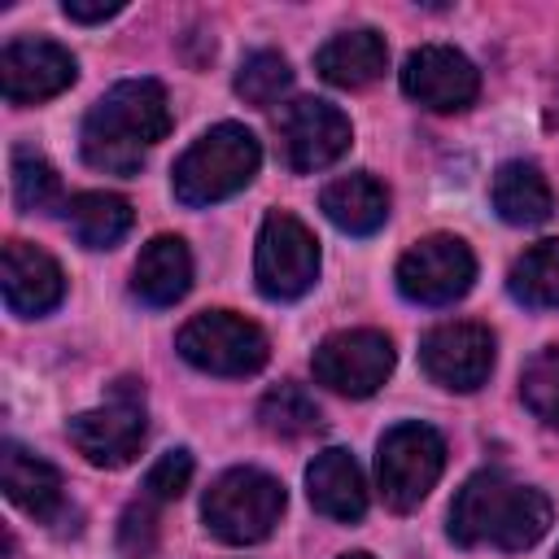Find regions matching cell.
I'll return each instance as SVG.
<instances>
[{"instance_id": "9a60e30c", "label": "cell", "mask_w": 559, "mask_h": 559, "mask_svg": "<svg viewBox=\"0 0 559 559\" xmlns=\"http://www.w3.org/2000/svg\"><path fill=\"white\" fill-rule=\"evenodd\" d=\"M0 280H4V306L22 319L48 314L66 297V275L52 253L26 240H9L0 253Z\"/></svg>"}, {"instance_id": "e0dca14e", "label": "cell", "mask_w": 559, "mask_h": 559, "mask_svg": "<svg viewBox=\"0 0 559 559\" xmlns=\"http://www.w3.org/2000/svg\"><path fill=\"white\" fill-rule=\"evenodd\" d=\"M0 485H4L13 507H22L26 515H35L44 524L61 520V511H66V493H61L57 467L44 463L39 454L22 450L17 441H4V450H0Z\"/></svg>"}, {"instance_id": "9c48e42d", "label": "cell", "mask_w": 559, "mask_h": 559, "mask_svg": "<svg viewBox=\"0 0 559 559\" xmlns=\"http://www.w3.org/2000/svg\"><path fill=\"white\" fill-rule=\"evenodd\" d=\"M393 341L376 328H349V332H332L319 341L310 367H314V380L328 384L332 393H345V397H371L389 371H393Z\"/></svg>"}, {"instance_id": "8fae6325", "label": "cell", "mask_w": 559, "mask_h": 559, "mask_svg": "<svg viewBox=\"0 0 559 559\" xmlns=\"http://www.w3.org/2000/svg\"><path fill=\"white\" fill-rule=\"evenodd\" d=\"M419 362L441 389L472 393L493 371V332L485 323H472V319L437 323L419 345Z\"/></svg>"}, {"instance_id": "44dd1931", "label": "cell", "mask_w": 559, "mask_h": 559, "mask_svg": "<svg viewBox=\"0 0 559 559\" xmlns=\"http://www.w3.org/2000/svg\"><path fill=\"white\" fill-rule=\"evenodd\" d=\"M319 205H323V214H328L341 231H349V236H371V231L384 227V218H389V192H384V183L371 179V175L332 179V183L323 188Z\"/></svg>"}, {"instance_id": "1f68e13d", "label": "cell", "mask_w": 559, "mask_h": 559, "mask_svg": "<svg viewBox=\"0 0 559 559\" xmlns=\"http://www.w3.org/2000/svg\"><path fill=\"white\" fill-rule=\"evenodd\" d=\"M555 559H559V550H555Z\"/></svg>"}, {"instance_id": "30bf717a", "label": "cell", "mask_w": 559, "mask_h": 559, "mask_svg": "<svg viewBox=\"0 0 559 559\" xmlns=\"http://www.w3.org/2000/svg\"><path fill=\"white\" fill-rule=\"evenodd\" d=\"M476 280V258L459 236H424L397 262V288L415 306H450Z\"/></svg>"}, {"instance_id": "6da1fadb", "label": "cell", "mask_w": 559, "mask_h": 559, "mask_svg": "<svg viewBox=\"0 0 559 559\" xmlns=\"http://www.w3.org/2000/svg\"><path fill=\"white\" fill-rule=\"evenodd\" d=\"M170 131V100L157 79L114 83L83 118L79 148L83 162L105 175H135L157 140Z\"/></svg>"}, {"instance_id": "d6986e66", "label": "cell", "mask_w": 559, "mask_h": 559, "mask_svg": "<svg viewBox=\"0 0 559 559\" xmlns=\"http://www.w3.org/2000/svg\"><path fill=\"white\" fill-rule=\"evenodd\" d=\"M384 66H389V48L371 26L341 31L314 52V70L332 87H367L384 74Z\"/></svg>"}, {"instance_id": "ac0fdd59", "label": "cell", "mask_w": 559, "mask_h": 559, "mask_svg": "<svg viewBox=\"0 0 559 559\" xmlns=\"http://www.w3.org/2000/svg\"><path fill=\"white\" fill-rule=\"evenodd\" d=\"M192 284V253L179 236H153L135 266H131V293L144 306H175Z\"/></svg>"}, {"instance_id": "7402d4cb", "label": "cell", "mask_w": 559, "mask_h": 559, "mask_svg": "<svg viewBox=\"0 0 559 559\" xmlns=\"http://www.w3.org/2000/svg\"><path fill=\"white\" fill-rule=\"evenodd\" d=\"M66 218L83 249H114L135 223L131 201L118 192H79L74 201H66Z\"/></svg>"}, {"instance_id": "83f0119b", "label": "cell", "mask_w": 559, "mask_h": 559, "mask_svg": "<svg viewBox=\"0 0 559 559\" xmlns=\"http://www.w3.org/2000/svg\"><path fill=\"white\" fill-rule=\"evenodd\" d=\"M157 502L153 498H135L122 520H118V550L127 559H148L157 550Z\"/></svg>"}, {"instance_id": "f1b7e54d", "label": "cell", "mask_w": 559, "mask_h": 559, "mask_svg": "<svg viewBox=\"0 0 559 559\" xmlns=\"http://www.w3.org/2000/svg\"><path fill=\"white\" fill-rule=\"evenodd\" d=\"M188 480H192V454H188V450H166V454L148 467V476H144V498L170 502V498H179V493L188 489Z\"/></svg>"}, {"instance_id": "277c9868", "label": "cell", "mask_w": 559, "mask_h": 559, "mask_svg": "<svg viewBox=\"0 0 559 559\" xmlns=\"http://www.w3.org/2000/svg\"><path fill=\"white\" fill-rule=\"evenodd\" d=\"M205 528L227 546H253L271 537V528L284 515V485L258 467H231L223 472L201 502Z\"/></svg>"}, {"instance_id": "52a82bcc", "label": "cell", "mask_w": 559, "mask_h": 559, "mask_svg": "<svg viewBox=\"0 0 559 559\" xmlns=\"http://www.w3.org/2000/svg\"><path fill=\"white\" fill-rule=\"evenodd\" d=\"M314 275H319L314 231L288 210L266 214V223L258 231V249H253V280H258L262 297L293 301L314 284Z\"/></svg>"}, {"instance_id": "5b68a950", "label": "cell", "mask_w": 559, "mask_h": 559, "mask_svg": "<svg viewBox=\"0 0 559 559\" xmlns=\"http://www.w3.org/2000/svg\"><path fill=\"white\" fill-rule=\"evenodd\" d=\"M175 349L183 354V362H192L197 371H210V376H253L271 354L266 332L253 319L231 314V310L192 314L179 328Z\"/></svg>"}, {"instance_id": "ba28073f", "label": "cell", "mask_w": 559, "mask_h": 559, "mask_svg": "<svg viewBox=\"0 0 559 559\" xmlns=\"http://www.w3.org/2000/svg\"><path fill=\"white\" fill-rule=\"evenodd\" d=\"M70 445L96 463V467H127L140 445H144V432H148V419H144V389H131V380L114 384L109 402L96 406V411H83L70 419Z\"/></svg>"}, {"instance_id": "3957f363", "label": "cell", "mask_w": 559, "mask_h": 559, "mask_svg": "<svg viewBox=\"0 0 559 559\" xmlns=\"http://www.w3.org/2000/svg\"><path fill=\"white\" fill-rule=\"evenodd\" d=\"M258 166H262V148L253 131L240 122H218L175 162L170 183L183 205L201 210V205H214L240 192L258 175Z\"/></svg>"}, {"instance_id": "f546056e", "label": "cell", "mask_w": 559, "mask_h": 559, "mask_svg": "<svg viewBox=\"0 0 559 559\" xmlns=\"http://www.w3.org/2000/svg\"><path fill=\"white\" fill-rule=\"evenodd\" d=\"M61 9H66V17H74V22H105V17L122 13V0H66Z\"/></svg>"}, {"instance_id": "2e32d148", "label": "cell", "mask_w": 559, "mask_h": 559, "mask_svg": "<svg viewBox=\"0 0 559 559\" xmlns=\"http://www.w3.org/2000/svg\"><path fill=\"white\" fill-rule=\"evenodd\" d=\"M306 493L319 515L341 520V524H354L367 511V480H362L354 454L341 445H328L314 454V463L306 467Z\"/></svg>"}, {"instance_id": "cb8c5ba5", "label": "cell", "mask_w": 559, "mask_h": 559, "mask_svg": "<svg viewBox=\"0 0 559 559\" xmlns=\"http://www.w3.org/2000/svg\"><path fill=\"white\" fill-rule=\"evenodd\" d=\"M258 419H262V428L271 437H288V441L310 437V432L323 428V411H319V402L301 384H275L258 402Z\"/></svg>"}, {"instance_id": "4316f807", "label": "cell", "mask_w": 559, "mask_h": 559, "mask_svg": "<svg viewBox=\"0 0 559 559\" xmlns=\"http://www.w3.org/2000/svg\"><path fill=\"white\" fill-rule=\"evenodd\" d=\"M520 393H524V406L537 419H546L550 428H559V345H546V349H537L524 362Z\"/></svg>"}, {"instance_id": "8992f818", "label": "cell", "mask_w": 559, "mask_h": 559, "mask_svg": "<svg viewBox=\"0 0 559 559\" xmlns=\"http://www.w3.org/2000/svg\"><path fill=\"white\" fill-rule=\"evenodd\" d=\"M441 467H445V441L437 428L393 424L380 437L376 476H380V493L393 511H415L428 498V489L441 480Z\"/></svg>"}, {"instance_id": "4fadbf2b", "label": "cell", "mask_w": 559, "mask_h": 559, "mask_svg": "<svg viewBox=\"0 0 559 559\" xmlns=\"http://www.w3.org/2000/svg\"><path fill=\"white\" fill-rule=\"evenodd\" d=\"M280 140H284L288 166H293L297 175H310V170L332 166V162L349 148L354 131H349V118H345L336 105H328V100H319V96H301V100H293V105L284 109V118H280Z\"/></svg>"}, {"instance_id": "7a4b0ae2", "label": "cell", "mask_w": 559, "mask_h": 559, "mask_svg": "<svg viewBox=\"0 0 559 559\" xmlns=\"http://www.w3.org/2000/svg\"><path fill=\"white\" fill-rule=\"evenodd\" d=\"M550 528V502L542 489L511 480L507 472H476L450 502V537L459 546L524 550Z\"/></svg>"}, {"instance_id": "484cf974", "label": "cell", "mask_w": 559, "mask_h": 559, "mask_svg": "<svg viewBox=\"0 0 559 559\" xmlns=\"http://www.w3.org/2000/svg\"><path fill=\"white\" fill-rule=\"evenodd\" d=\"M13 201L22 205V210H57L61 205V179H57V170L39 157V153H31V148H13Z\"/></svg>"}, {"instance_id": "4dcf8cb0", "label": "cell", "mask_w": 559, "mask_h": 559, "mask_svg": "<svg viewBox=\"0 0 559 559\" xmlns=\"http://www.w3.org/2000/svg\"><path fill=\"white\" fill-rule=\"evenodd\" d=\"M341 559H371V555H362V550H354V555H341Z\"/></svg>"}, {"instance_id": "603a6c76", "label": "cell", "mask_w": 559, "mask_h": 559, "mask_svg": "<svg viewBox=\"0 0 559 559\" xmlns=\"http://www.w3.org/2000/svg\"><path fill=\"white\" fill-rule=\"evenodd\" d=\"M511 297L533 310H559V240H537L511 266Z\"/></svg>"}, {"instance_id": "7c38bea8", "label": "cell", "mask_w": 559, "mask_h": 559, "mask_svg": "<svg viewBox=\"0 0 559 559\" xmlns=\"http://www.w3.org/2000/svg\"><path fill=\"white\" fill-rule=\"evenodd\" d=\"M74 74H79V66H74V57L57 39L17 35L0 52V87H4L9 105L48 100V96L66 92L74 83Z\"/></svg>"}, {"instance_id": "5bb4252c", "label": "cell", "mask_w": 559, "mask_h": 559, "mask_svg": "<svg viewBox=\"0 0 559 559\" xmlns=\"http://www.w3.org/2000/svg\"><path fill=\"white\" fill-rule=\"evenodd\" d=\"M402 92L415 105H424V109L459 114V109H467L476 100L480 74H476V66L459 48L428 44V48H419V52L406 57V66H402Z\"/></svg>"}, {"instance_id": "d4e9b609", "label": "cell", "mask_w": 559, "mask_h": 559, "mask_svg": "<svg viewBox=\"0 0 559 559\" xmlns=\"http://www.w3.org/2000/svg\"><path fill=\"white\" fill-rule=\"evenodd\" d=\"M288 87H293V70H288V61H284L280 52H271V48L249 52V57L240 61V70H236V92H240L249 105H258V109L275 105Z\"/></svg>"}, {"instance_id": "ffe728a7", "label": "cell", "mask_w": 559, "mask_h": 559, "mask_svg": "<svg viewBox=\"0 0 559 559\" xmlns=\"http://www.w3.org/2000/svg\"><path fill=\"white\" fill-rule=\"evenodd\" d=\"M489 197H493L498 218L502 223H515V227H537L555 210L550 183H546V175L533 162H507V166H498V175L489 183Z\"/></svg>"}]
</instances>
